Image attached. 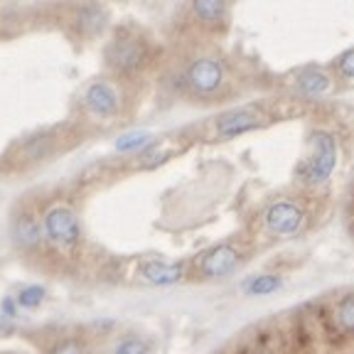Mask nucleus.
<instances>
[{
	"label": "nucleus",
	"instance_id": "11",
	"mask_svg": "<svg viewBox=\"0 0 354 354\" xmlns=\"http://www.w3.org/2000/svg\"><path fill=\"white\" fill-rule=\"evenodd\" d=\"M77 25L84 35H99L106 28V12L99 6H86L79 10Z\"/></svg>",
	"mask_w": 354,
	"mask_h": 354
},
{
	"label": "nucleus",
	"instance_id": "16",
	"mask_svg": "<svg viewBox=\"0 0 354 354\" xmlns=\"http://www.w3.org/2000/svg\"><path fill=\"white\" fill-rule=\"evenodd\" d=\"M281 286H283L281 276H256L243 286V293L246 295H268V293H276Z\"/></svg>",
	"mask_w": 354,
	"mask_h": 354
},
{
	"label": "nucleus",
	"instance_id": "9",
	"mask_svg": "<svg viewBox=\"0 0 354 354\" xmlns=\"http://www.w3.org/2000/svg\"><path fill=\"white\" fill-rule=\"evenodd\" d=\"M261 126H263V118L254 111H232V113H224L221 118H216V136L219 138H236V136L256 131Z\"/></svg>",
	"mask_w": 354,
	"mask_h": 354
},
{
	"label": "nucleus",
	"instance_id": "19",
	"mask_svg": "<svg viewBox=\"0 0 354 354\" xmlns=\"http://www.w3.org/2000/svg\"><path fill=\"white\" fill-rule=\"evenodd\" d=\"M47 354H86V347H84L82 339L66 337V339H59Z\"/></svg>",
	"mask_w": 354,
	"mask_h": 354
},
{
	"label": "nucleus",
	"instance_id": "14",
	"mask_svg": "<svg viewBox=\"0 0 354 354\" xmlns=\"http://www.w3.org/2000/svg\"><path fill=\"white\" fill-rule=\"evenodd\" d=\"M192 10L207 25H216V22H221L227 17V6L224 3H214V0H199V3L192 6Z\"/></svg>",
	"mask_w": 354,
	"mask_h": 354
},
{
	"label": "nucleus",
	"instance_id": "10",
	"mask_svg": "<svg viewBox=\"0 0 354 354\" xmlns=\"http://www.w3.org/2000/svg\"><path fill=\"white\" fill-rule=\"evenodd\" d=\"M185 276L183 263H162V261H148L140 268V278L150 286H175Z\"/></svg>",
	"mask_w": 354,
	"mask_h": 354
},
{
	"label": "nucleus",
	"instance_id": "20",
	"mask_svg": "<svg viewBox=\"0 0 354 354\" xmlns=\"http://www.w3.org/2000/svg\"><path fill=\"white\" fill-rule=\"evenodd\" d=\"M337 72L344 79H354V47L337 59Z\"/></svg>",
	"mask_w": 354,
	"mask_h": 354
},
{
	"label": "nucleus",
	"instance_id": "6",
	"mask_svg": "<svg viewBox=\"0 0 354 354\" xmlns=\"http://www.w3.org/2000/svg\"><path fill=\"white\" fill-rule=\"evenodd\" d=\"M263 221L268 232L278 234V236H293L303 229L305 224V214L295 202H288V199H281V202H273L263 214Z\"/></svg>",
	"mask_w": 354,
	"mask_h": 354
},
{
	"label": "nucleus",
	"instance_id": "5",
	"mask_svg": "<svg viewBox=\"0 0 354 354\" xmlns=\"http://www.w3.org/2000/svg\"><path fill=\"white\" fill-rule=\"evenodd\" d=\"M185 82L197 94H214L224 84V66L212 57H199V59L189 62Z\"/></svg>",
	"mask_w": 354,
	"mask_h": 354
},
{
	"label": "nucleus",
	"instance_id": "4",
	"mask_svg": "<svg viewBox=\"0 0 354 354\" xmlns=\"http://www.w3.org/2000/svg\"><path fill=\"white\" fill-rule=\"evenodd\" d=\"M84 109H86L88 116L99 118V121H106V118H113L121 111V96H118L116 86L111 82H91L84 91L82 99Z\"/></svg>",
	"mask_w": 354,
	"mask_h": 354
},
{
	"label": "nucleus",
	"instance_id": "8",
	"mask_svg": "<svg viewBox=\"0 0 354 354\" xmlns=\"http://www.w3.org/2000/svg\"><path fill=\"white\" fill-rule=\"evenodd\" d=\"M12 241L25 251L39 249L44 243V229H42V219L32 214V212H20L12 221Z\"/></svg>",
	"mask_w": 354,
	"mask_h": 354
},
{
	"label": "nucleus",
	"instance_id": "3",
	"mask_svg": "<svg viewBox=\"0 0 354 354\" xmlns=\"http://www.w3.org/2000/svg\"><path fill=\"white\" fill-rule=\"evenodd\" d=\"M104 62L118 74H136L148 62V47L136 37H116L106 44Z\"/></svg>",
	"mask_w": 354,
	"mask_h": 354
},
{
	"label": "nucleus",
	"instance_id": "15",
	"mask_svg": "<svg viewBox=\"0 0 354 354\" xmlns=\"http://www.w3.org/2000/svg\"><path fill=\"white\" fill-rule=\"evenodd\" d=\"M153 145V136L148 131H131L116 140V150L121 153H133V150H145Z\"/></svg>",
	"mask_w": 354,
	"mask_h": 354
},
{
	"label": "nucleus",
	"instance_id": "21",
	"mask_svg": "<svg viewBox=\"0 0 354 354\" xmlns=\"http://www.w3.org/2000/svg\"><path fill=\"white\" fill-rule=\"evenodd\" d=\"M3 313H6L8 320H12V317L17 315V303H15V298H6V300H3Z\"/></svg>",
	"mask_w": 354,
	"mask_h": 354
},
{
	"label": "nucleus",
	"instance_id": "22",
	"mask_svg": "<svg viewBox=\"0 0 354 354\" xmlns=\"http://www.w3.org/2000/svg\"><path fill=\"white\" fill-rule=\"evenodd\" d=\"M12 330H15L12 320H8V317H0V337H6V335H10Z\"/></svg>",
	"mask_w": 354,
	"mask_h": 354
},
{
	"label": "nucleus",
	"instance_id": "18",
	"mask_svg": "<svg viewBox=\"0 0 354 354\" xmlns=\"http://www.w3.org/2000/svg\"><path fill=\"white\" fill-rule=\"evenodd\" d=\"M113 354H148V342L136 335H128L113 347Z\"/></svg>",
	"mask_w": 354,
	"mask_h": 354
},
{
	"label": "nucleus",
	"instance_id": "2",
	"mask_svg": "<svg viewBox=\"0 0 354 354\" xmlns=\"http://www.w3.org/2000/svg\"><path fill=\"white\" fill-rule=\"evenodd\" d=\"M42 229H44L47 241L59 246V249H77L79 243H82V224H79V216L72 207H66V205H57L44 212Z\"/></svg>",
	"mask_w": 354,
	"mask_h": 354
},
{
	"label": "nucleus",
	"instance_id": "7",
	"mask_svg": "<svg viewBox=\"0 0 354 354\" xmlns=\"http://www.w3.org/2000/svg\"><path fill=\"white\" fill-rule=\"evenodd\" d=\"M241 261V254L234 249L232 243H221V246H214L212 251H207L199 261V273L205 278H221L229 276Z\"/></svg>",
	"mask_w": 354,
	"mask_h": 354
},
{
	"label": "nucleus",
	"instance_id": "1",
	"mask_svg": "<svg viewBox=\"0 0 354 354\" xmlns=\"http://www.w3.org/2000/svg\"><path fill=\"white\" fill-rule=\"evenodd\" d=\"M335 167H337V140L327 131H315L310 136V155L298 167V177L305 185L315 187L330 180Z\"/></svg>",
	"mask_w": 354,
	"mask_h": 354
},
{
	"label": "nucleus",
	"instance_id": "12",
	"mask_svg": "<svg viewBox=\"0 0 354 354\" xmlns=\"http://www.w3.org/2000/svg\"><path fill=\"white\" fill-rule=\"evenodd\" d=\"M332 320L344 335H354V295H344L332 310Z\"/></svg>",
	"mask_w": 354,
	"mask_h": 354
},
{
	"label": "nucleus",
	"instance_id": "17",
	"mask_svg": "<svg viewBox=\"0 0 354 354\" xmlns=\"http://www.w3.org/2000/svg\"><path fill=\"white\" fill-rule=\"evenodd\" d=\"M44 295H47V290H44L42 286H25L20 293H17L15 303H17V308L35 310L44 303Z\"/></svg>",
	"mask_w": 354,
	"mask_h": 354
},
{
	"label": "nucleus",
	"instance_id": "13",
	"mask_svg": "<svg viewBox=\"0 0 354 354\" xmlns=\"http://www.w3.org/2000/svg\"><path fill=\"white\" fill-rule=\"evenodd\" d=\"M298 88L303 91L305 96H320L322 91H327V88H330V79H327L322 72L310 69V72H305V74H300V77H298Z\"/></svg>",
	"mask_w": 354,
	"mask_h": 354
}]
</instances>
